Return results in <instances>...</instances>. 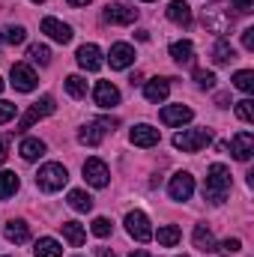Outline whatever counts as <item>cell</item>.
<instances>
[{
	"label": "cell",
	"instance_id": "ac0fdd59",
	"mask_svg": "<svg viewBox=\"0 0 254 257\" xmlns=\"http://www.w3.org/2000/svg\"><path fill=\"white\" fill-rule=\"evenodd\" d=\"M108 60H111V69H126L135 63V48L129 42H117V45H111Z\"/></svg>",
	"mask_w": 254,
	"mask_h": 257
},
{
	"label": "cell",
	"instance_id": "f546056e",
	"mask_svg": "<svg viewBox=\"0 0 254 257\" xmlns=\"http://www.w3.org/2000/svg\"><path fill=\"white\" fill-rule=\"evenodd\" d=\"M69 206L75 212H90L93 209V197L87 192H81V189H75V192H69Z\"/></svg>",
	"mask_w": 254,
	"mask_h": 257
},
{
	"label": "cell",
	"instance_id": "d6986e66",
	"mask_svg": "<svg viewBox=\"0 0 254 257\" xmlns=\"http://www.w3.org/2000/svg\"><path fill=\"white\" fill-rule=\"evenodd\" d=\"M168 93H171V78H153V81L144 84V96H147V102H165Z\"/></svg>",
	"mask_w": 254,
	"mask_h": 257
},
{
	"label": "cell",
	"instance_id": "6da1fadb",
	"mask_svg": "<svg viewBox=\"0 0 254 257\" xmlns=\"http://www.w3.org/2000/svg\"><path fill=\"white\" fill-rule=\"evenodd\" d=\"M230 9H233L230 0H212V3H206V9H203V27L209 33H215L218 39H224L233 30V12Z\"/></svg>",
	"mask_w": 254,
	"mask_h": 257
},
{
	"label": "cell",
	"instance_id": "4dcf8cb0",
	"mask_svg": "<svg viewBox=\"0 0 254 257\" xmlns=\"http://www.w3.org/2000/svg\"><path fill=\"white\" fill-rule=\"evenodd\" d=\"M66 93H69L72 99H84V96H87V81H84L81 75H69V78H66Z\"/></svg>",
	"mask_w": 254,
	"mask_h": 257
},
{
	"label": "cell",
	"instance_id": "681fc988",
	"mask_svg": "<svg viewBox=\"0 0 254 257\" xmlns=\"http://www.w3.org/2000/svg\"><path fill=\"white\" fill-rule=\"evenodd\" d=\"M0 90H3V81H0Z\"/></svg>",
	"mask_w": 254,
	"mask_h": 257
},
{
	"label": "cell",
	"instance_id": "cb8c5ba5",
	"mask_svg": "<svg viewBox=\"0 0 254 257\" xmlns=\"http://www.w3.org/2000/svg\"><path fill=\"white\" fill-rule=\"evenodd\" d=\"M171 57H174V63L189 66L191 60H194V45H191L189 39H183V42H174V45H171Z\"/></svg>",
	"mask_w": 254,
	"mask_h": 257
},
{
	"label": "cell",
	"instance_id": "b9f144b4",
	"mask_svg": "<svg viewBox=\"0 0 254 257\" xmlns=\"http://www.w3.org/2000/svg\"><path fill=\"white\" fill-rule=\"evenodd\" d=\"M6 150H9V135H3V138H0V165H3V162H6V156H9Z\"/></svg>",
	"mask_w": 254,
	"mask_h": 257
},
{
	"label": "cell",
	"instance_id": "ab89813d",
	"mask_svg": "<svg viewBox=\"0 0 254 257\" xmlns=\"http://www.w3.org/2000/svg\"><path fill=\"white\" fill-rule=\"evenodd\" d=\"M230 6H233L236 12H242V15H248V12L254 9V0H233Z\"/></svg>",
	"mask_w": 254,
	"mask_h": 257
},
{
	"label": "cell",
	"instance_id": "9c48e42d",
	"mask_svg": "<svg viewBox=\"0 0 254 257\" xmlns=\"http://www.w3.org/2000/svg\"><path fill=\"white\" fill-rule=\"evenodd\" d=\"M108 177H111V171H108V165L102 159H87L84 162V180L93 189H105L108 186Z\"/></svg>",
	"mask_w": 254,
	"mask_h": 257
},
{
	"label": "cell",
	"instance_id": "ba28073f",
	"mask_svg": "<svg viewBox=\"0 0 254 257\" xmlns=\"http://www.w3.org/2000/svg\"><path fill=\"white\" fill-rule=\"evenodd\" d=\"M126 230H129V236H135L138 242H150V239H153L150 218H147L141 209H135V212H129L126 215Z\"/></svg>",
	"mask_w": 254,
	"mask_h": 257
},
{
	"label": "cell",
	"instance_id": "277c9868",
	"mask_svg": "<svg viewBox=\"0 0 254 257\" xmlns=\"http://www.w3.org/2000/svg\"><path fill=\"white\" fill-rule=\"evenodd\" d=\"M212 144V132L209 128H186L180 135H174V147L183 150V153H197L203 147Z\"/></svg>",
	"mask_w": 254,
	"mask_h": 257
},
{
	"label": "cell",
	"instance_id": "e575fe53",
	"mask_svg": "<svg viewBox=\"0 0 254 257\" xmlns=\"http://www.w3.org/2000/svg\"><path fill=\"white\" fill-rule=\"evenodd\" d=\"M194 81H197V87H203V90H212V87H215V75H212L209 69H194Z\"/></svg>",
	"mask_w": 254,
	"mask_h": 257
},
{
	"label": "cell",
	"instance_id": "4fadbf2b",
	"mask_svg": "<svg viewBox=\"0 0 254 257\" xmlns=\"http://www.w3.org/2000/svg\"><path fill=\"white\" fill-rule=\"evenodd\" d=\"M191 117H194V111H191L189 105H168V108H162V114H159V120H162L165 126H183V123H189Z\"/></svg>",
	"mask_w": 254,
	"mask_h": 257
},
{
	"label": "cell",
	"instance_id": "4316f807",
	"mask_svg": "<svg viewBox=\"0 0 254 257\" xmlns=\"http://www.w3.org/2000/svg\"><path fill=\"white\" fill-rule=\"evenodd\" d=\"M212 60L218 66L230 63V60H236V51H233V45L227 42V39H218L215 45H212Z\"/></svg>",
	"mask_w": 254,
	"mask_h": 257
},
{
	"label": "cell",
	"instance_id": "44dd1931",
	"mask_svg": "<svg viewBox=\"0 0 254 257\" xmlns=\"http://www.w3.org/2000/svg\"><path fill=\"white\" fill-rule=\"evenodd\" d=\"M18 153H21V159H24V162H36V159H42V156H45V144H42L39 138H24V141H21V147H18Z\"/></svg>",
	"mask_w": 254,
	"mask_h": 257
},
{
	"label": "cell",
	"instance_id": "f6af8a7d",
	"mask_svg": "<svg viewBox=\"0 0 254 257\" xmlns=\"http://www.w3.org/2000/svg\"><path fill=\"white\" fill-rule=\"evenodd\" d=\"M96 257H117L114 251H108V248H96Z\"/></svg>",
	"mask_w": 254,
	"mask_h": 257
},
{
	"label": "cell",
	"instance_id": "7402d4cb",
	"mask_svg": "<svg viewBox=\"0 0 254 257\" xmlns=\"http://www.w3.org/2000/svg\"><path fill=\"white\" fill-rule=\"evenodd\" d=\"M33 254H36V257H63V248H60V242H57V239L42 236V239H36V242H33Z\"/></svg>",
	"mask_w": 254,
	"mask_h": 257
},
{
	"label": "cell",
	"instance_id": "e0dca14e",
	"mask_svg": "<svg viewBox=\"0 0 254 257\" xmlns=\"http://www.w3.org/2000/svg\"><path fill=\"white\" fill-rule=\"evenodd\" d=\"M78 66L81 69H87V72H96V69H102V51H99V45H81L78 48Z\"/></svg>",
	"mask_w": 254,
	"mask_h": 257
},
{
	"label": "cell",
	"instance_id": "f907efd6",
	"mask_svg": "<svg viewBox=\"0 0 254 257\" xmlns=\"http://www.w3.org/2000/svg\"><path fill=\"white\" fill-rule=\"evenodd\" d=\"M183 257H186V254H183Z\"/></svg>",
	"mask_w": 254,
	"mask_h": 257
},
{
	"label": "cell",
	"instance_id": "8d00e7d4",
	"mask_svg": "<svg viewBox=\"0 0 254 257\" xmlns=\"http://www.w3.org/2000/svg\"><path fill=\"white\" fill-rule=\"evenodd\" d=\"M239 248H242V242H239V239H224V242H218L212 251H218V254H236Z\"/></svg>",
	"mask_w": 254,
	"mask_h": 257
},
{
	"label": "cell",
	"instance_id": "60d3db41",
	"mask_svg": "<svg viewBox=\"0 0 254 257\" xmlns=\"http://www.w3.org/2000/svg\"><path fill=\"white\" fill-rule=\"evenodd\" d=\"M242 48H245V51H254V27L242 30Z\"/></svg>",
	"mask_w": 254,
	"mask_h": 257
},
{
	"label": "cell",
	"instance_id": "8fae6325",
	"mask_svg": "<svg viewBox=\"0 0 254 257\" xmlns=\"http://www.w3.org/2000/svg\"><path fill=\"white\" fill-rule=\"evenodd\" d=\"M105 21L108 24H135L138 9H132L126 3H111V6H105Z\"/></svg>",
	"mask_w": 254,
	"mask_h": 257
},
{
	"label": "cell",
	"instance_id": "2e32d148",
	"mask_svg": "<svg viewBox=\"0 0 254 257\" xmlns=\"http://www.w3.org/2000/svg\"><path fill=\"white\" fill-rule=\"evenodd\" d=\"M42 33H48L54 42H60V45H66V42H72V27L69 24H63V21H57V18H42Z\"/></svg>",
	"mask_w": 254,
	"mask_h": 257
},
{
	"label": "cell",
	"instance_id": "52a82bcc",
	"mask_svg": "<svg viewBox=\"0 0 254 257\" xmlns=\"http://www.w3.org/2000/svg\"><path fill=\"white\" fill-rule=\"evenodd\" d=\"M9 78H12V87H15L18 93H33L36 84H39L36 72H33L27 63H15L12 69H9Z\"/></svg>",
	"mask_w": 254,
	"mask_h": 257
},
{
	"label": "cell",
	"instance_id": "484cf974",
	"mask_svg": "<svg viewBox=\"0 0 254 257\" xmlns=\"http://www.w3.org/2000/svg\"><path fill=\"white\" fill-rule=\"evenodd\" d=\"M153 236H156L159 245H165V248H174V245L183 239V233H180L177 224H165V227H159V233H153Z\"/></svg>",
	"mask_w": 254,
	"mask_h": 257
},
{
	"label": "cell",
	"instance_id": "7a4b0ae2",
	"mask_svg": "<svg viewBox=\"0 0 254 257\" xmlns=\"http://www.w3.org/2000/svg\"><path fill=\"white\" fill-rule=\"evenodd\" d=\"M230 194V171L224 165H209L206 171V186H203V197L209 203H224Z\"/></svg>",
	"mask_w": 254,
	"mask_h": 257
},
{
	"label": "cell",
	"instance_id": "1f68e13d",
	"mask_svg": "<svg viewBox=\"0 0 254 257\" xmlns=\"http://www.w3.org/2000/svg\"><path fill=\"white\" fill-rule=\"evenodd\" d=\"M27 57H30V63L48 66L51 63V48H48V45H30V48H27Z\"/></svg>",
	"mask_w": 254,
	"mask_h": 257
},
{
	"label": "cell",
	"instance_id": "d590c367",
	"mask_svg": "<svg viewBox=\"0 0 254 257\" xmlns=\"http://www.w3.org/2000/svg\"><path fill=\"white\" fill-rule=\"evenodd\" d=\"M236 117H239L242 123H251V120H254V102H251V99L236 102Z\"/></svg>",
	"mask_w": 254,
	"mask_h": 257
},
{
	"label": "cell",
	"instance_id": "bcb514c9",
	"mask_svg": "<svg viewBox=\"0 0 254 257\" xmlns=\"http://www.w3.org/2000/svg\"><path fill=\"white\" fill-rule=\"evenodd\" d=\"M66 3H69V6H87L90 0H66Z\"/></svg>",
	"mask_w": 254,
	"mask_h": 257
},
{
	"label": "cell",
	"instance_id": "f35d334b",
	"mask_svg": "<svg viewBox=\"0 0 254 257\" xmlns=\"http://www.w3.org/2000/svg\"><path fill=\"white\" fill-rule=\"evenodd\" d=\"M15 111H18V108H15L12 102H6V99H0V126H3V123H9V120L15 117Z\"/></svg>",
	"mask_w": 254,
	"mask_h": 257
},
{
	"label": "cell",
	"instance_id": "ffe728a7",
	"mask_svg": "<svg viewBox=\"0 0 254 257\" xmlns=\"http://www.w3.org/2000/svg\"><path fill=\"white\" fill-rule=\"evenodd\" d=\"M168 18L174 21V24H180V27H189L191 24V6L186 0H171V6H168Z\"/></svg>",
	"mask_w": 254,
	"mask_h": 257
},
{
	"label": "cell",
	"instance_id": "d6a6232c",
	"mask_svg": "<svg viewBox=\"0 0 254 257\" xmlns=\"http://www.w3.org/2000/svg\"><path fill=\"white\" fill-rule=\"evenodd\" d=\"M233 87L242 90V93H251L254 90V72L251 69H239V72L233 75Z\"/></svg>",
	"mask_w": 254,
	"mask_h": 257
},
{
	"label": "cell",
	"instance_id": "7bdbcfd3",
	"mask_svg": "<svg viewBox=\"0 0 254 257\" xmlns=\"http://www.w3.org/2000/svg\"><path fill=\"white\" fill-rule=\"evenodd\" d=\"M215 102H218V108H227V102H230V96H227V93H218V96H215Z\"/></svg>",
	"mask_w": 254,
	"mask_h": 257
},
{
	"label": "cell",
	"instance_id": "7c38bea8",
	"mask_svg": "<svg viewBox=\"0 0 254 257\" xmlns=\"http://www.w3.org/2000/svg\"><path fill=\"white\" fill-rule=\"evenodd\" d=\"M129 141L135 144V147H144V150H150V147H156L159 141H162V135H159V128L147 126V123H141V126H135L129 132Z\"/></svg>",
	"mask_w": 254,
	"mask_h": 257
},
{
	"label": "cell",
	"instance_id": "836d02e7",
	"mask_svg": "<svg viewBox=\"0 0 254 257\" xmlns=\"http://www.w3.org/2000/svg\"><path fill=\"white\" fill-rule=\"evenodd\" d=\"M24 39H27V30H24V27H15V24H12V27L3 30V42H6V45H21Z\"/></svg>",
	"mask_w": 254,
	"mask_h": 257
},
{
	"label": "cell",
	"instance_id": "603a6c76",
	"mask_svg": "<svg viewBox=\"0 0 254 257\" xmlns=\"http://www.w3.org/2000/svg\"><path fill=\"white\" fill-rule=\"evenodd\" d=\"M3 233H6V239H9V242H15V245H21V242H27V239H30V227H27L24 221H18V218H12V221L6 224V230H3Z\"/></svg>",
	"mask_w": 254,
	"mask_h": 257
},
{
	"label": "cell",
	"instance_id": "5bb4252c",
	"mask_svg": "<svg viewBox=\"0 0 254 257\" xmlns=\"http://www.w3.org/2000/svg\"><path fill=\"white\" fill-rule=\"evenodd\" d=\"M93 99H96L99 108H114V105H120V90L111 81H99L96 90H93Z\"/></svg>",
	"mask_w": 254,
	"mask_h": 257
},
{
	"label": "cell",
	"instance_id": "74e56055",
	"mask_svg": "<svg viewBox=\"0 0 254 257\" xmlns=\"http://www.w3.org/2000/svg\"><path fill=\"white\" fill-rule=\"evenodd\" d=\"M111 230H114V224H111L108 218H96V221H93V233H96V236H111Z\"/></svg>",
	"mask_w": 254,
	"mask_h": 257
},
{
	"label": "cell",
	"instance_id": "5b68a950",
	"mask_svg": "<svg viewBox=\"0 0 254 257\" xmlns=\"http://www.w3.org/2000/svg\"><path fill=\"white\" fill-rule=\"evenodd\" d=\"M114 126H120V120L117 117H102V120H93V123H87V126L78 132V141L84 144V147H99L102 144V138H105V132Z\"/></svg>",
	"mask_w": 254,
	"mask_h": 257
},
{
	"label": "cell",
	"instance_id": "7dc6e473",
	"mask_svg": "<svg viewBox=\"0 0 254 257\" xmlns=\"http://www.w3.org/2000/svg\"><path fill=\"white\" fill-rule=\"evenodd\" d=\"M129 257H153V254H150V251H132Z\"/></svg>",
	"mask_w": 254,
	"mask_h": 257
},
{
	"label": "cell",
	"instance_id": "f1b7e54d",
	"mask_svg": "<svg viewBox=\"0 0 254 257\" xmlns=\"http://www.w3.org/2000/svg\"><path fill=\"white\" fill-rule=\"evenodd\" d=\"M194 248H200V251H212V248H215L212 230H209L206 224H197V227H194Z\"/></svg>",
	"mask_w": 254,
	"mask_h": 257
},
{
	"label": "cell",
	"instance_id": "3957f363",
	"mask_svg": "<svg viewBox=\"0 0 254 257\" xmlns=\"http://www.w3.org/2000/svg\"><path fill=\"white\" fill-rule=\"evenodd\" d=\"M66 183H69V171H66L63 165H57V162L42 165L39 174H36V186L42 192H60Z\"/></svg>",
	"mask_w": 254,
	"mask_h": 257
},
{
	"label": "cell",
	"instance_id": "83f0119b",
	"mask_svg": "<svg viewBox=\"0 0 254 257\" xmlns=\"http://www.w3.org/2000/svg\"><path fill=\"white\" fill-rule=\"evenodd\" d=\"M15 192H18V174H12V171H0V200L12 197Z\"/></svg>",
	"mask_w": 254,
	"mask_h": 257
},
{
	"label": "cell",
	"instance_id": "d4e9b609",
	"mask_svg": "<svg viewBox=\"0 0 254 257\" xmlns=\"http://www.w3.org/2000/svg\"><path fill=\"white\" fill-rule=\"evenodd\" d=\"M60 230H63V236H66V242L69 245H84V239H87V233H84V227L78 224V221H63L60 224Z\"/></svg>",
	"mask_w": 254,
	"mask_h": 257
},
{
	"label": "cell",
	"instance_id": "9a60e30c",
	"mask_svg": "<svg viewBox=\"0 0 254 257\" xmlns=\"http://www.w3.org/2000/svg\"><path fill=\"white\" fill-rule=\"evenodd\" d=\"M230 153H233L236 162H248L251 153H254V135L251 132H239V135H233V141H230Z\"/></svg>",
	"mask_w": 254,
	"mask_h": 257
},
{
	"label": "cell",
	"instance_id": "c3c4849f",
	"mask_svg": "<svg viewBox=\"0 0 254 257\" xmlns=\"http://www.w3.org/2000/svg\"><path fill=\"white\" fill-rule=\"evenodd\" d=\"M33 3H42V0H33Z\"/></svg>",
	"mask_w": 254,
	"mask_h": 257
},
{
	"label": "cell",
	"instance_id": "ee69618b",
	"mask_svg": "<svg viewBox=\"0 0 254 257\" xmlns=\"http://www.w3.org/2000/svg\"><path fill=\"white\" fill-rule=\"evenodd\" d=\"M141 81H144V75H141V72H135V75L129 78V84H132V87H135V84H141Z\"/></svg>",
	"mask_w": 254,
	"mask_h": 257
},
{
	"label": "cell",
	"instance_id": "8992f818",
	"mask_svg": "<svg viewBox=\"0 0 254 257\" xmlns=\"http://www.w3.org/2000/svg\"><path fill=\"white\" fill-rule=\"evenodd\" d=\"M54 108H57V105H54V96H42V99H39V102H33V105H30V111H27V114L18 120V128H15V132H24V128H30L33 123H39L42 117L54 114Z\"/></svg>",
	"mask_w": 254,
	"mask_h": 257
},
{
	"label": "cell",
	"instance_id": "30bf717a",
	"mask_svg": "<svg viewBox=\"0 0 254 257\" xmlns=\"http://www.w3.org/2000/svg\"><path fill=\"white\" fill-rule=\"evenodd\" d=\"M168 192H171V197H174V200H189L191 192H194V177H191V174H186V171L174 174V177H171Z\"/></svg>",
	"mask_w": 254,
	"mask_h": 257
}]
</instances>
